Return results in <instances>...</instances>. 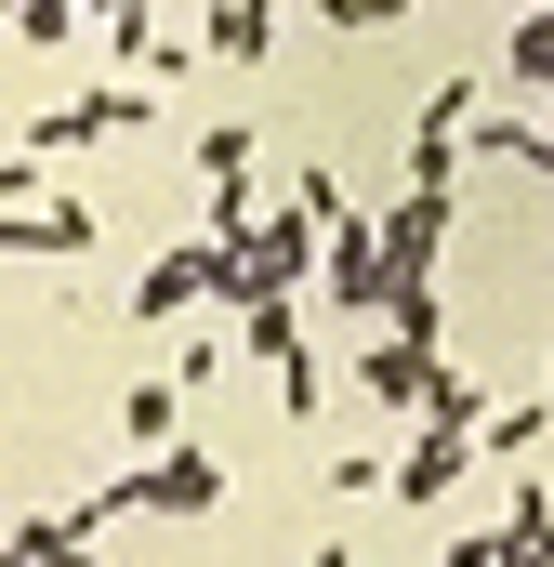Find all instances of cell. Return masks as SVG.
I'll return each mask as SVG.
<instances>
[{"label":"cell","instance_id":"obj_3","mask_svg":"<svg viewBox=\"0 0 554 567\" xmlns=\"http://www.w3.org/2000/svg\"><path fill=\"white\" fill-rule=\"evenodd\" d=\"M225 290H238V251L198 238V251H158V265L133 278V317H145V330H172V317H198V303H225Z\"/></svg>","mask_w":554,"mask_h":567},{"label":"cell","instance_id":"obj_15","mask_svg":"<svg viewBox=\"0 0 554 567\" xmlns=\"http://www.w3.org/2000/svg\"><path fill=\"white\" fill-rule=\"evenodd\" d=\"M198 172H212V185L265 172V133H252V120H212V133H198Z\"/></svg>","mask_w":554,"mask_h":567},{"label":"cell","instance_id":"obj_19","mask_svg":"<svg viewBox=\"0 0 554 567\" xmlns=\"http://www.w3.org/2000/svg\"><path fill=\"white\" fill-rule=\"evenodd\" d=\"M542 423H554V396H542V410H489V423H475V435H489V449L515 462V449H542Z\"/></svg>","mask_w":554,"mask_h":567},{"label":"cell","instance_id":"obj_18","mask_svg":"<svg viewBox=\"0 0 554 567\" xmlns=\"http://www.w3.org/2000/svg\"><path fill=\"white\" fill-rule=\"evenodd\" d=\"M120 435H133V449H172V383H133V396H120Z\"/></svg>","mask_w":554,"mask_h":567},{"label":"cell","instance_id":"obj_22","mask_svg":"<svg viewBox=\"0 0 554 567\" xmlns=\"http://www.w3.org/2000/svg\"><path fill=\"white\" fill-rule=\"evenodd\" d=\"M529 172H554V93H542V145H529Z\"/></svg>","mask_w":554,"mask_h":567},{"label":"cell","instance_id":"obj_8","mask_svg":"<svg viewBox=\"0 0 554 567\" xmlns=\"http://www.w3.org/2000/svg\"><path fill=\"white\" fill-rule=\"evenodd\" d=\"M0 251L13 265H80L93 251V198H13L0 212Z\"/></svg>","mask_w":554,"mask_h":567},{"label":"cell","instance_id":"obj_23","mask_svg":"<svg viewBox=\"0 0 554 567\" xmlns=\"http://www.w3.org/2000/svg\"><path fill=\"white\" fill-rule=\"evenodd\" d=\"M120 13H158V0H106V27H120Z\"/></svg>","mask_w":554,"mask_h":567},{"label":"cell","instance_id":"obj_2","mask_svg":"<svg viewBox=\"0 0 554 567\" xmlns=\"http://www.w3.org/2000/svg\"><path fill=\"white\" fill-rule=\"evenodd\" d=\"M317 290H330L343 317H383V290H397V278H383V225H370L357 198L317 225Z\"/></svg>","mask_w":554,"mask_h":567},{"label":"cell","instance_id":"obj_11","mask_svg":"<svg viewBox=\"0 0 554 567\" xmlns=\"http://www.w3.org/2000/svg\"><path fill=\"white\" fill-rule=\"evenodd\" d=\"M462 133H475V80H449V93L422 106V133H410V185H449V172H462Z\"/></svg>","mask_w":554,"mask_h":567},{"label":"cell","instance_id":"obj_24","mask_svg":"<svg viewBox=\"0 0 554 567\" xmlns=\"http://www.w3.org/2000/svg\"><path fill=\"white\" fill-rule=\"evenodd\" d=\"M542 396H554V370H542Z\"/></svg>","mask_w":554,"mask_h":567},{"label":"cell","instance_id":"obj_9","mask_svg":"<svg viewBox=\"0 0 554 567\" xmlns=\"http://www.w3.org/2000/svg\"><path fill=\"white\" fill-rule=\"evenodd\" d=\"M422 383H435V330H397V317H383V343L357 357V396H383V410H422Z\"/></svg>","mask_w":554,"mask_h":567},{"label":"cell","instance_id":"obj_6","mask_svg":"<svg viewBox=\"0 0 554 567\" xmlns=\"http://www.w3.org/2000/svg\"><path fill=\"white\" fill-rule=\"evenodd\" d=\"M158 120V93L145 80H120V93H66L53 120H27V158H66V145H106V133H145Z\"/></svg>","mask_w":554,"mask_h":567},{"label":"cell","instance_id":"obj_4","mask_svg":"<svg viewBox=\"0 0 554 567\" xmlns=\"http://www.w3.org/2000/svg\"><path fill=\"white\" fill-rule=\"evenodd\" d=\"M238 357H265V370H277V410H290V423H317V396H330V370L304 357V317H290V290H265V303H252V330H238Z\"/></svg>","mask_w":554,"mask_h":567},{"label":"cell","instance_id":"obj_16","mask_svg":"<svg viewBox=\"0 0 554 567\" xmlns=\"http://www.w3.org/2000/svg\"><path fill=\"white\" fill-rule=\"evenodd\" d=\"M80 13H106V0H13V40H27V53H66Z\"/></svg>","mask_w":554,"mask_h":567},{"label":"cell","instance_id":"obj_1","mask_svg":"<svg viewBox=\"0 0 554 567\" xmlns=\"http://www.w3.org/2000/svg\"><path fill=\"white\" fill-rule=\"evenodd\" d=\"M225 251H238V303H265V290H304V278H317V212H304V198H277V212H252Z\"/></svg>","mask_w":554,"mask_h":567},{"label":"cell","instance_id":"obj_17","mask_svg":"<svg viewBox=\"0 0 554 567\" xmlns=\"http://www.w3.org/2000/svg\"><path fill=\"white\" fill-rule=\"evenodd\" d=\"M502 555H554V502H542V488L502 502Z\"/></svg>","mask_w":554,"mask_h":567},{"label":"cell","instance_id":"obj_13","mask_svg":"<svg viewBox=\"0 0 554 567\" xmlns=\"http://www.w3.org/2000/svg\"><path fill=\"white\" fill-rule=\"evenodd\" d=\"M212 53H225V66H265L277 53V0H225V13H212Z\"/></svg>","mask_w":554,"mask_h":567},{"label":"cell","instance_id":"obj_7","mask_svg":"<svg viewBox=\"0 0 554 567\" xmlns=\"http://www.w3.org/2000/svg\"><path fill=\"white\" fill-rule=\"evenodd\" d=\"M370 225H383V278H435V251H449V185H397Z\"/></svg>","mask_w":554,"mask_h":567},{"label":"cell","instance_id":"obj_20","mask_svg":"<svg viewBox=\"0 0 554 567\" xmlns=\"http://www.w3.org/2000/svg\"><path fill=\"white\" fill-rule=\"evenodd\" d=\"M410 0H317V27H397Z\"/></svg>","mask_w":554,"mask_h":567},{"label":"cell","instance_id":"obj_14","mask_svg":"<svg viewBox=\"0 0 554 567\" xmlns=\"http://www.w3.org/2000/svg\"><path fill=\"white\" fill-rule=\"evenodd\" d=\"M502 80H515V93H554V13H515V40H502Z\"/></svg>","mask_w":554,"mask_h":567},{"label":"cell","instance_id":"obj_12","mask_svg":"<svg viewBox=\"0 0 554 567\" xmlns=\"http://www.w3.org/2000/svg\"><path fill=\"white\" fill-rule=\"evenodd\" d=\"M106 40H120V66H133L145 93H158V80H185V66H198V40H158V13H120V27H106Z\"/></svg>","mask_w":554,"mask_h":567},{"label":"cell","instance_id":"obj_21","mask_svg":"<svg viewBox=\"0 0 554 567\" xmlns=\"http://www.w3.org/2000/svg\"><path fill=\"white\" fill-rule=\"evenodd\" d=\"M13 198H53V185H40V158H27V145H0V212H13Z\"/></svg>","mask_w":554,"mask_h":567},{"label":"cell","instance_id":"obj_25","mask_svg":"<svg viewBox=\"0 0 554 567\" xmlns=\"http://www.w3.org/2000/svg\"><path fill=\"white\" fill-rule=\"evenodd\" d=\"M0 13H13V0H0Z\"/></svg>","mask_w":554,"mask_h":567},{"label":"cell","instance_id":"obj_5","mask_svg":"<svg viewBox=\"0 0 554 567\" xmlns=\"http://www.w3.org/2000/svg\"><path fill=\"white\" fill-rule=\"evenodd\" d=\"M106 488H120V515H212V502H225V462L172 435V462H133V475H106Z\"/></svg>","mask_w":554,"mask_h":567},{"label":"cell","instance_id":"obj_10","mask_svg":"<svg viewBox=\"0 0 554 567\" xmlns=\"http://www.w3.org/2000/svg\"><path fill=\"white\" fill-rule=\"evenodd\" d=\"M106 528H120V488H93V502H66V515H27V528H13V555L53 567V555H93Z\"/></svg>","mask_w":554,"mask_h":567}]
</instances>
